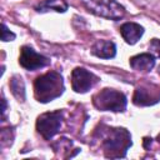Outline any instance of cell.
<instances>
[{"mask_svg":"<svg viewBox=\"0 0 160 160\" xmlns=\"http://www.w3.org/2000/svg\"><path fill=\"white\" fill-rule=\"evenodd\" d=\"M94 106L100 111H124L126 109V96L114 89H102L92 96Z\"/></svg>","mask_w":160,"mask_h":160,"instance_id":"obj_3","label":"cell"},{"mask_svg":"<svg viewBox=\"0 0 160 160\" xmlns=\"http://www.w3.org/2000/svg\"><path fill=\"white\" fill-rule=\"evenodd\" d=\"M1 28H2V30H1V40H2V41H11V40L15 39V34L11 32L4 22H2V25H1Z\"/></svg>","mask_w":160,"mask_h":160,"instance_id":"obj_15","label":"cell"},{"mask_svg":"<svg viewBox=\"0 0 160 160\" xmlns=\"http://www.w3.org/2000/svg\"><path fill=\"white\" fill-rule=\"evenodd\" d=\"M61 121L62 111L56 110L51 112H44L36 120V130L45 140H50L60 130Z\"/></svg>","mask_w":160,"mask_h":160,"instance_id":"obj_5","label":"cell"},{"mask_svg":"<svg viewBox=\"0 0 160 160\" xmlns=\"http://www.w3.org/2000/svg\"><path fill=\"white\" fill-rule=\"evenodd\" d=\"M160 101V89L156 85H145L135 89L132 102L138 106H149Z\"/></svg>","mask_w":160,"mask_h":160,"instance_id":"obj_8","label":"cell"},{"mask_svg":"<svg viewBox=\"0 0 160 160\" xmlns=\"http://www.w3.org/2000/svg\"><path fill=\"white\" fill-rule=\"evenodd\" d=\"M98 81L99 78L84 68H75L71 72V86L75 92L84 94L92 89Z\"/></svg>","mask_w":160,"mask_h":160,"instance_id":"obj_6","label":"cell"},{"mask_svg":"<svg viewBox=\"0 0 160 160\" xmlns=\"http://www.w3.org/2000/svg\"><path fill=\"white\" fill-rule=\"evenodd\" d=\"M91 54L101 59H112L116 55V46L110 40H98L91 46Z\"/></svg>","mask_w":160,"mask_h":160,"instance_id":"obj_11","label":"cell"},{"mask_svg":"<svg viewBox=\"0 0 160 160\" xmlns=\"http://www.w3.org/2000/svg\"><path fill=\"white\" fill-rule=\"evenodd\" d=\"M64 92V80L60 72L49 71L35 79L34 95L39 102H49Z\"/></svg>","mask_w":160,"mask_h":160,"instance_id":"obj_2","label":"cell"},{"mask_svg":"<svg viewBox=\"0 0 160 160\" xmlns=\"http://www.w3.org/2000/svg\"><path fill=\"white\" fill-rule=\"evenodd\" d=\"M120 34L122 36V39L130 44V45H134L136 44L140 38L144 34V28L136 22H125L120 26Z\"/></svg>","mask_w":160,"mask_h":160,"instance_id":"obj_9","label":"cell"},{"mask_svg":"<svg viewBox=\"0 0 160 160\" xmlns=\"http://www.w3.org/2000/svg\"><path fill=\"white\" fill-rule=\"evenodd\" d=\"M38 12H46V11H56V12H65L68 10V2L64 0H44L35 6Z\"/></svg>","mask_w":160,"mask_h":160,"instance_id":"obj_12","label":"cell"},{"mask_svg":"<svg viewBox=\"0 0 160 160\" xmlns=\"http://www.w3.org/2000/svg\"><path fill=\"white\" fill-rule=\"evenodd\" d=\"M19 64L24 69L34 71V70H38V69H41L49 65L50 60L46 56L36 52L32 48L22 46L20 51V56H19Z\"/></svg>","mask_w":160,"mask_h":160,"instance_id":"obj_7","label":"cell"},{"mask_svg":"<svg viewBox=\"0 0 160 160\" xmlns=\"http://www.w3.org/2000/svg\"><path fill=\"white\" fill-rule=\"evenodd\" d=\"M149 50L156 58H160V39H152L149 42Z\"/></svg>","mask_w":160,"mask_h":160,"instance_id":"obj_14","label":"cell"},{"mask_svg":"<svg viewBox=\"0 0 160 160\" xmlns=\"http://www.w3.org/2000/svg\"><path fill=\"white\" fill-rule=\"evenodd\" d=\"M1 102H2V109H1V115H2V119L5 118V112H6V100L5 98L1 99Z\"/></svg>","mask_w":160,"mask_h":160,"instance_id":"obj_16","label":"cell"},{"mask_svg":"<svg viewBox=\"0 0 160 160\" xmlns=\"http://www.w3.org/2000/svg\"><path fill=\"white\" fill-rule=\"evenodd\" d=\"M82 5L91 14L109 20H120L125 15V9L116 0H81Z\"/></svg>","mask_w":160,"mask_h":160,"instance_id":"obj_4","label":"cell"},{"mask_svg":"<svg viewBox=\"0 0 160 160\" xmlns=\"http://www.w3.org/2000/svg\"><path fill=\"white\" fill-rule=\"evenodd\" d=\"M155 65V56L149 52L135 55L130 59V66L140 72H148L150 71Z\"/></svg>","mask_w":160,"mask_h":160,"instance_id":"obj_10","label":"cell"},{"mask_svg":"<svg viewBox=\"0 0 160 160\" xmlns=\"http://www.w3.org/2000/svg\"><path fill=\"white\" fill-rule=\"evenodd\" d=\"M10 90L12 92V95L19 100V101H25V84L21 79V76L19 75H15L11 78L10 82Z\"/></svg>","mask_w":160,"mask_h":160,"instance_id":"obj_13","label":"cell"},{"mask_svg":"<svg viewBox=\"0 0 160 160\" xmlns=\"http://www.w3.org/2000/svg\"><path fill=\"white\" fill-rule=\"evenodd\" d=\"M159 72H160V68H159Z\"/></svg>","mask_w":160,"mask_h":160,"instance_id":"obj_17","label":"cell"},{"mask_svg":"<svg viewBox=\"0 0 160 160\" xmlns=\"http://www.w3.org/2000/svg\"><path fill=\"white\" fill-rule=\"evenodd\" d=\"M101 146L106 158L119 159L126 155L128 149L131 146V135L124 128H106L102 132Z\"/></svg>","mask_w":160,"mask_h":160,"instance_id":"obj_1","label":"cell"}]
</instances>
